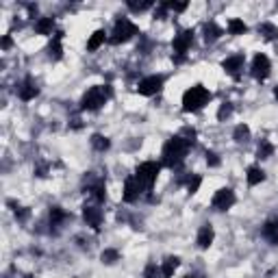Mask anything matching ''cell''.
Returning <instances> with one entry per match:
<instances>
[{"label": "cell", "instance_id": "1", "mask_svg": "<svg viewBox=\"0 0 278 278\" xmlns=\"http://www.w3.org/2000/svg\"><path fill=\"white\" fill-rule=\"evenodd\" d=\"M189 148H191V144H189L182 135H174V137H170L168 142H165V146H163L161 163L168 165V168H178V165L185 161Z\"/></svg>", "mask_w": 278, "mask_h": 278}, {"label": "cell", "instance_id": "2", "mask_svg": "<svg viewBox=\"0 0 278 278\" xmlns=\"http://www.w3.org/2000/svg\"><path fill=\"white\" fill-rule=\"evenodd\" d=\"M208 102H211V91H208L204 85H200V83L191 85L189 89H185V94H182V111H185V113L202 111Z\"/></svg>", "mask_w": 278, "mask_h": 278}, {"label": "cell", "instance_id": "3", "mask_svg": "<svg viewBox=\"0 0 278 278\" xmlns=\"http://www.w3.org/2000/svg\"><path fill=\"white\" fill-rule=\"evenodd\" d=\"M109 96H111V87L109 85H94V87H89V89L83 94L81 109H85V111H98V109H102L104 104H107Z\"/></svg>", "mask_w": 278, "mask_h": 278}, {"label": "cell", "instance_id": "4", "mask_svg": "<svg viewBox=\"0 0 278 278\" xmlns=\"http://www.w3.org/2000/svg\"><path fill=\"white\" fill-rule=\"evenodd\" d=\"M137 33H139V26L135 22H130L128 17H118L115 24H113L109 43H113V46H120V43H126L128 39H133Z\"/></svg>", "mask_w": 278, "mask_h": 278}, {"label": "cell", "instance_id": "5", "mask_svg": "<svg viewBox=\"0 0 278 278\" xmlns=\"http://www.w3.org/2000/svg\"><path fill=\"white\" fill-rule=\"evenodd\" d=\"M159 172H161V163L156 161H144L139 163L135 168V178L142 182L146 191H150L152 185L156 182V178H159Z\"/></svg>", "mask_w": 278, "mask_h": 278}, {"label": "cell", "instance_id": "6", "mask_svg": "<svg viewBox=\"0 0 278 278\" xmlns=\"http://www.w3.org/2000/svg\"><path fill=\"white\" fill-rule=\"evenodd\" d=\"M165 85V78L161 74H152V76H146L137 83V94L142 96H156Z\"/></svg>", "mask_w": 278, "mask_h": 278}, {"label": "cell", "instance_id": "7", "mask_svg": "<svg viewBox=\"0 0 278 278\" xmlns=\"http://www.w3.org/2000/svg\"><path fill=\"white\" fill-rule=\"evenodd\" d=\"M250 72H252V76H254L257 81H261V83H263L265 78L269 76V72H272V63H269L267 55H263V52H257V55H254V59H252Z\"/></svg>", "mask_w": 278, "mask_h": 278}, {"label": "cell", "instance_id": "8", "mask_svg": "<svg viewBox=\"0 0 278 278\" xmlns=\"http://www.w3.org/2000/svg\"><path fill=\"white\" fill-rule=\"evenodd\" d=\"M235 191L230 187H222L215 191V196L211 200V206L215 208V211H228V208L235 204Z\"/></svg>", "mask_w": 278, "mask_h": 278}, {"label": "cell", "instance_id": "9", "mask_svg": "<svg viewBox=\"0 0 278 278\" xmlns=\"http://www.w3.org/2000/svg\"><path fill=\"white\" fill-rule=\"evenodd\" d=\"M191 43H194V31L187 29V31H180L178 35H174L172 39V48H174V55H187V50L191 48Z\"/></svg>", "mask_w": 278, "mask_h": 278}, {"label": "cell", "instance_id": "10", "mask_svg": "<svg viewBox=\"0 0 278 278\" xmlns=\"http://www.w3.org/2000/svg\"><path fill=\"white\" fill-rule=\"evenodd\" d=\"M144 191H146L144 185L135 178V174H133V176H128V178L124 180V191H122V200H124V202H135V200H139V196H142Z\"/></svg>", "mask_w": 278, "mask_h": 278}, {"label": "cell", "instance_id": "11", "mask_svg": "<svg viewBox=\"0 0 278 278\" xmlns=\"http://www.w3.org/2000/svg\"><path fill=\"white\" fill-rule=\"evenodd\" d=\"M243 65H246V57L243 55H230L222 61V70L226 74H230L233 78H239Z\"/></svg>", "mask_w": 278, "mask_h": 278}, {"label": "cell", "instance_id": "12", "mask_svg": "<svg viewBox=\"0 0 278 278\" xmlns=\"http://www.w3.org/2000/svg\"><path fill=\"white\" fill-rule=\"evenodd\" d=\"M83 220L87 222V226H91L94 230H100V226L104 222V215L98 206H94V204H85L83 206Z\"/></svg>", "mask_w": 278, "mask_h": 278}, {"label": "cell", "instance_id": "13", "mask_svg": "<svg viewBox=\"0 0 278 278\" xmlns=\"http://www.w3.org/2000/svg\"><path fill=\"white\" fill-rule=\"evenodd\" d=\"M17 96L24 100V102H29V100H35L39 96V87H37V83L33 81L31 76H26L24 81L17 85Z\"/></svg>", "mask_w": 278, "mask_h": 278}, {"label": "cell", "instance_id": "14", "mask_svg": "<svg viewBox=\"0 0 278 278\" xmlns=\"http://www.w3.org/2000/svg\"><path fill=\"white\" fill-rule=\"evenodd\" d=\"M213 239H215V230H213V226H211V224L200 226L198 237H196L198 248H200V250H208V248H211V243H213Z\"/></svg>", "mask_w": 278, "mask_h": 278}, {"label": "cell", "instance_id": "15", "mask_svg": "<svg viewBox=\"0 0 278 278\" xmlns=\"http://www.w3.org/2000/svg\"><path fill=\"white\" fill-rule=\"evenodd\" d=\"M202 35H204V41H206V43H213V41H217V39L222 37L224 31H222L215 22H208V24L202 26Z\"/></svg>", "mask_w": 278, "mask_h": 278}, {"label": "cell", "instance_id": "16", "mask_svg": "<svg viewBox=\"0 0 278 278\" xmlns=\"http://www.w3.org/2000/svg\"><path fill=\"white\" fill-rule=\"evenodd\" d=\"M246 180H248L250 187H257V185H261V182L265 180V172L261 170L259 165H250L248 172H246Z\"/></svg>", "mask_w": 278, "mask_h": 278}, {"label": "cell", "instance_id": "17", "mask_svg": "<svg viewBox=\"0 0 278 278\" xmlns=\"http://www.w3.org/2000/svg\"><path fill=\"white\" fill-rule=\"evenodd\" d=\"M107 39H109V37H107V33H104L102 29L94 31V33L89 35V39H87V50H89V52H96V50H98Z\"/></svg>", "mask_w": 278, "mask_h": 278}, {"label": "cell", "instance_id": "18", "mask_svg": "<svg viewBox=\"0 0 278 278\" xmlns=\"http://www.w3.org/2000/svg\"><path fill=\"white\" fill-rule=\"evenodd\" d=\"M178 265H180V259L178 257H168V259L163 261V265H161V276L163 278H172L174 272L178 269Z\"/></svg>", "mask_w": 278, "mask_h": 278}, {"label": "cell", "instance_id": "19", "mask_svg": "<svg viewBox=\"0 0 278 278\" xmlns=\"http://www.w3.org/2000/svg\"><path fill=\"white\" fill-rule=\"evenodd\" d=\"M35 33L37 35H52L55 33V20L52 17H39L35 22Z\"/></svg>", "mask_w": 278, "mask_h": 278}, {"label": "cell", "instance_id": "20", "mask_svg": "<svg viewBox=\"0 0 278 278\" xmlns=\"http://www.w3.org/2000/svg\"><path fill=\"white\" fill-rule=\"evenodd\" d=\"M259 35L263 39H267V41H274V39H278V26H274L272 22H263V24H259Z\"/></svg>", "mask_w": 278, "mask_h": 278}, {"label": "cell", "instance_id": "21", "mask_svg": "<svg viewBox=\"0 0 278 278\" xmlns=\"http://www.w3.org/2000/svg\"><path fill=\"white\" fill-rule=\"evenodd\" d=\"M89 142H91V148H94V150H98V152H107L109 148H111L109 137H107V135H100V133H94Z\"/></svg>", "mask_w": 278, "mask_h": 278}, {"label": "cell", "instance_id": "22", "mask_svg": "<svg viewBox=\"0 0 278 278\" xmlns=\"http://www.w3.org/2000/svg\"><path fill=\"white\" fill-rule=\"evenodd\" d=\"M228 33L230 35H243V33H248V24L243 22V20H239V17H233V20H228Z\"/></svg>", "mask_w": 278, "mask_h": 278}, {"label": "cell", "instance_id": "23", "mask_svg": "<svg viewBox=\"0 0 278 278\" xmlns=\"http://www.w3.org/2000/svg\"><path fill=\"white\" fill-rule=\"evenodd\" d=\"M233 139L237 144H243V142H248L250 139V126L248 124H237L233 130Z\"/></svg>", "mask_w": 278, "mask_h": 278}, {"label": "cell", "instance_id": "24", "mask_svg": "<svg viewBox=\"0 0 278 278\" xmlns=\"http://www.w3.org/2000/svg\"><path fill=\"white\" fill-rule=\"evenodd\" d=\"M263 235L272 241V243H278V222L276 220H269L265 226H263Z\"/></svg>", "mask_w": 278, "mask_h": 278}, {"label": "cell", "instance_id": "25", "mask_svg": "<svg viewBox=\"0 0 278 278\" xmlns=\"http://www.w3.org/2000/svg\"><path fill=\"white\" fill-rule=\"evenodd\" d=\"M89 191H91V196L98 200V202H104L107 200V187H104V182L102 180H98L96 185H91L89 187Z\"/></svg>", "mask_w": 278, "mask_h": 278}, {"label": "cell", "instance_id": "26", "mask_svg": "<svg viewBox=\"0 0 278 278\" xmlns=\"http://www.w3.org/2000/svg\"><path fill=\"white\" fill-rule=\"evenodd\" d=\"M100 259H102V263L113 265V263H115V261H120V252H118L115 248H107V250H102Z\"/></svg>", "mask_w": 278, "mask_h": 278}, {"label": "cell", "instance_id": "27", "mask_svg": "<svg viewBox=\"0 0 278 278\" xmlns=\"http://www.w3.org/2000/svg\"><path fill=\"white\" fill-rule=\"evenodd\" d=\"M65 217H67V213H65L61 206H52V208H50V224H52V226L61 224V222L65 220Z\"/></svg>", "mask_w": 278, "mask_h": 278}, {"label": "cell", "instance_id": "28", "mask_svg": "<svg viewBox=\"0 0 278 278\" xmlns=\"http://www.w3.org/2000/svg\"><path fill=\"white\" fill-rule=\"evenodd\" d=\"M272 154H274V146H272V142H261L259 150H257V156H259V159H269Z\"/></svg>", "mask_w": 278, "mask_h": 278}, {"label": "cell", "instance_id": "29", "mask_svg": "<svg viewBox=\"0 0 278 278\" xmlns=\"http://www.w3.org/2000/svg\"><path fill=\"white\" fill-rule=\"evenodd\" d=\"M48 55H50L52 59H61V57H63V46H61V39H52V41H50Z\"/></svg>", "mask_w": 278, "mask_h": 278}, {"label": "cell", "instance_id": "30", "mask_svg": "<svg viewBox=\"0 0 278 278\" xmlns=\"http://www.w3.org/2000/svg\"><path fill=\"white\" fill-rule=\"evenodd\" d=\"M200 185H202V176H191L189 182H187V194H191V196L198 194Z\"/></svg>", "mask_w": 278, "mask_h": 278}, {"label": "cell", "instance_id": "31", "mask_svg": "<svg viewBox=\"0 0 278 278\" xmlns=\"http://www.w3.org/2000/svg\"><path fill=\"white\" fill-rule=\"evenodd\" d=\"M230 113H233V104H230V102H222L220 111H217V120L224 122L226 118H230Z\"/></svg>", "mask_w": 278, "mask_h": 278}, {"label": "cell", "instance_id": "32", "mask_svg": "<svg viewBox=\"0 0 278 278\" xmlns=\"http://www.w3.org/2000/svg\"><path fill=\"white\" fill-rule=\"evenodd\" d=\"M161 267H156V263H148L144 269V278H159Z\"/></svg>", "mask_w": 278, "mask_h": 278}, {"label": "cell", "instance_id": "33", "mask_svg": "<svg viewBox=\"0 0 278 278\" xmlns=\"http://www.w3.org/2000/svg\"><path fill=\"white\" fill-rule=\"evenodd\" d=\"M206 165L208 168H217L220 165V156H217V152H213V150H206Z\"/></svg>", "mask_w": 278, "mask_h": 278}, {"label": "cell", "instance_id": "34", "mask_svg": "<svg viewBox=\"0 0 278 278\" xmlns=\"http://www.w3.org/2000/svg\"><path fill=\"white\" fill-rule=\"evenodd\" d=\"M128 7L133 9V11H146V9L152 7V3H128Z\"/></svg>", "mask_w": 278, "mask_h": 278}, {"label": "cell", "instance_id": "35", "mask_svg": "<svg viewBox=\"0 0 278 278\" xmlns=\"http://www.w3.org/2000/svg\"><path fill=\"white\" fill-rule=\"evenodd\" d=\"M165 7H168V9H172V11H185V9H187V3H165Z\"/></svg>", "mask_w": 278, "mask_h": 278}, {"label": "cell", "instance_id": "36", "mask_svg": "<svg viewBox=\"0 0 278 278\" xmlns=\"http://www.w3.org/2000/svg\"><path fill=\"white\" fill-rule=\"evenodd\" d=\"M15 217H17V220H26V217H29V211H26V208H17Z\"/></svg>", "mask_w": 278, "mask_h": 278}, {"label": "cell", "instance_id": "37", "mask_svg": "<svg viewBox=\"0 0 278 278\" xmlns=\"http://www.w3.org/2000/svg\"><path fill=\"white\" fill-rule=\"evenodd\" d=\"M0 46H3V50L11 48V37H9V35H5V37H3V43H0Z\"/></svg>", "mask_w": 278, "mask_h": 278}, {"label": "cell", "instance_id": "38", "mask_svg": "<svg viewBox=\"0 0 278 278\" xmlns=\"http://www.w3.org/2000/svg\"><path fill=\"white\" fill-rule=\"evenodd\" d=\"M274 98H276V100H278V85H276V87H274Z\"/></svg>", "mask_w": 278, "mask_h": 278}, {"label": "cell", "instance_id": "39", "mask_svg": "<svg viewBox=\"0 0 278 278\" xmlns=\"http://www.w3.org/2000/svg\"><path fill=\"white\" fill-rule=\"evenodd\" d=\"M182 278H198V276H191V274H187V276H182Z\"/></svg>", "mask_w": 278, "mask_h": 278}, {"label": "cell", "instance_id": "40", "mask_svg": "<svg viewBox=\"0 0 278 278\" xmlns=\"http://www.w3.org/2000/svg\"><path fill=\"white\" fill-rule=\"evenodd\" d=\"M24 278H35V276H33V274H29V276H24Z\"/></svg>", "mask_w": 278, "mask_h": 278}]
</instances>
